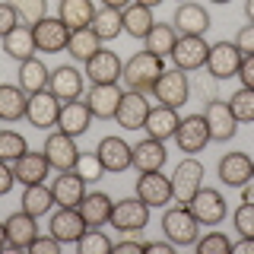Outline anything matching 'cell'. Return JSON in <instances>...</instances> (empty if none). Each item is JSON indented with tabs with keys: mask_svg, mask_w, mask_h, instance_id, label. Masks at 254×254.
<instances>
[{
	"mask_svg": "<svg viewBox=\"0 0 254 254\" xmlns=\"http://www.w3.org/2000/svg\"><path fill=\"white\" fill-rule=\"evenodd\" d=\"M210 3H232V0H210Z\"/></svg>",
	"mask_w": 254,
	"mask_h": 254,
	"instance_id": "cell-59",
	"label": "cell"
},
{
	"mask_svg": "<svg viewBox=\"0 0 254 254\" xmlns=\"http://www.w3.org/2000/svg\"><path fill=\"white\" fill-rule=\"evenodd\" d=\"M95 153H99L102 165H105V172H127L130 169V159H133V146H127L124 137H102L99 146H95Z\"/></svg>",
	"mask_w": 254,
	"mask_h": 254,
	"instance_id": "cell-21",
	"label": "cell"
},
{
	"mask_svg": "<svg viewBox=\"0 0 254 254\" xmlns=\"http://www.w3.org/2000/svg\"><path fill=\"white\" fill-rule=\"evenodd\" d=\"M42 153H45L48 162H51V169L67 172V169H73V165H76V156H79L76 137H70V133H64V130H54V133H48Z\"/></svg>",
	"mask_w": 254,
	"mask_h": 254,
	"instance_id": "cell-15",
	"label": "cell"
},
{
	"mask_svg": "<svg viewBox=\"0 0 254 254\" xmlns=\"http://www.w3.org/2000/svg\"><path fill=\"white\" fill-rule=\"evenodd\" d=\"M137 197L149 210H153V206H169L172 203V178L162 175V172H140Z\"/></svg>",
	"mask_w": 254,
	"mask_h": 254,
	"instance_id": "cell-16",
	"label": "cell"
},
{
	"mask_svg": "<svg viewBox=\"0 0 254 254\" xmlns=\"http://www.w3.org/2000/svg\"><path fill=\"white\" fill-rule=\"evenodd\" d=\"M92 29L99 32L102 42H111L124 32V10H115V6H95V16H92Z\"/></svg>",
	"mask_w": 254,
	"mask_h": 254,
	"instance_id": "cell-35",
	"label": "cell"
},
{
	"mask_svg": "<svg viewBox=\"0 0 254 254\" xmlns=\"http://www.w3.org/2000/svg\"><path fill=\"white\" fill-rule=\"evenodd\" d=\"M242 203H254V181H245L242 185Z\"/></svg>",
	"mask_w": 254,
	"mask_h": 254,
	"instance_id": "cell-54",
	"label": "cell"
},
{
	"mask_svg": "<svg viewBox=\"0 0 254 254\" xmlns=\"http://www.w3.org/2000/svg\"><path fill=\"white\" fill-rule=\"evenodd\" d=\"M254 172V159L248 153H226L216 165V175L226 188H242L245 181H251Z\"/></svg>",
	"mask_w": 254,
	"mask_h": 254,
	"instance_id": "cell-23",
	"label": "cell"
},
{
	"mask_svg": "<svg viewBox=\"0 0 254 254\" xmlns=\"http://www.w3.org/2000/svg\"><path fill=\"white\" fill-rule=\"evenodd\" d=\"M115 254H140L146 251V242H140V238H121V242H115V248H111Z\"/></svg>",
	"mask_w": 254,
	"mask_h": 254,
	"instance_id": "cell-49",
	"label": "cell"
},
{
	"mask_svg": "<svg viewBox=\"0 0 254 254\" xmlns=\"http://www.w3.org/2000/svg\"><path fill=\"white\" fill-rule=\"evenodd\" d=\"M229 108H232L238 124H254V89H248V86L235 89L229 95Z\"/></svg>",
	"mask_w": 254,
	"mask_h": 254,
	"instance_id": "cell-40",
	"label": "cell"
},
{
	"mask_svg": "<svg viewBox=\"0 0 254 254\" xmlns=\"http://www.w3.org/2000/svg\"><path fill=\"white\" fill-rule=\"evenodd\" d=\"M188 210L194 213V219L200 226H219L226 219V197L216 188H200L194 197L188 200Z\"/></svg>",
	"mask_w": 254,
	"mask_h": 254,
	"instance_id": "cell-8",
	"label": "cell"
},
{
	"mask_svg": "<svg viewBox=\"0 0 254 254\" xmlns=\"http://www.w3.org/2000/svg\"><path fill=\"white\" fill-rule=\"evenodd\" d=\"M108 222L118 229V232H124V235H137L140 229H146V222H149V206L143 203L137 194L124 197V200H115Z\"/></svg>",
	"mask_w": 254,
	"mask_h": 254,
	"instance_id": "cell-5",
	"label": "cell"
},
{
	"mask_svg": "<svg viewBox=\"0 0 254 254\" xmlns=\"http://www.w3.org/2000/svg\"><path fill=\"white\" fill-rule=\"evenodd\" d=\"M251 181H254V172H251Z\"/></svg>",
	"mask_w": 254,
	"mask_h": 254,
	"instance_id": "cell-60",
	"label": "cell"
},
{
	"mask_svg": "<svg viewBox=\"0 0 254 254\" xmlns=\"http://www.w3.org/2000/svg\"><path fill=\"white\" fill-rule=\"evenodd\" d=\"M149 108H153V102L146 99V92L124 89L121 105H118V111H115V121H118V127H124V130H143Z\"/></svg>",
	"mask_w": 254,
	"mask_h": 254,
	"instance_id": "cell-10",
	"label": "cell"
},
{
	"mask_svg": "<svg viewBox=\"0 0 254 254\" xmlns=\"http://www.w3.org/2000/svg\"><path fill=\"white\" fill-rule=\"evenodd\" d=\"M245 16H248V22H254V0H245Z\"/></svg>",
	"mask_w": 254,
	"mask_h": 254,
	"instance_id": "cell-56",
	"label": "cell"
},
{
	"mask_svg": "<svg viewBox=\"0 0 254 254\" xmlns=\"http://www.w3.org/2000/svg\"><path fill=\"white\" fill-rule=\"evenodd\" d=\"M153 95L159 105H169V108H185L190 102V76L185 70L172 67V70H162L159 79L153 83Z\"/></svg>",
	"mask_w": 254,
	"mask_h": 254,
	"instance_id": "cell-3",
	"label": "cell"
},
{
	"mask_svg": "<svg viewBox=\"0 0 254 254\" xmlns=\"http://www.w3.org/2000/svg\"><path fill=\"white\" fill-rule=\"evenodd\" d=\"M206 54H210V42L203 35H178L175 42V51L169 54L172 64L185 73H194V70L206 67Z\"/></svg>",
	"mask_w": 254,
	"mask_h": 254,
	"instance_id": "cell-6",
	"label": "cell"
},
{
	"mask_svg": "<svg viewBox=\"0 0 254 254\" xmlns=\"http://www.w3.org/2000/svg\"><path fill=\"white\" fill-rule=\"evenodd\" d=\"M172 26H175L178 35H206V29H210V13L203 10V3L185 0V3H178V10H175Z\"/></svg>",
	"mask_w": 254,
	"mask_h": 254,
	"instance_id": "cell-20",
	"label": "cell"
},
{
	"mask_svg": "<svg viewBox=\"0 0 254 254\" xmlns=\"http://www.w3.org/2000/svg\"><path fill=\"white\" fill-rule=\"evenodd\" d=\"M95 51H102V38L92 26H83V29H73L70 32V42H67V54L79 64H86Z\"/></svg>",
	"mask_w": 254,
	"mask_h": 254,
	"instance_id": "cell-32",
	"label": "cell"
},
{
	"mask_svg": "<svg viewBox=\"0 0 254 254\" xmlns=\"http://www.w3.org/2000/svg\"><path fill=\"white\" fill-rule=\"evenodd\" d=\"M194 248H197V254H232V242L222 232H206L203 238L194 242Z\"/></svg>",
	"mask_w": 254,
	"mask_h": 254,
	"instance_id": "cell-44",
	"label": "cell"
},
{
	"mask_svg": "<svg viewBox=\"0 0 254 254\" xmlns=\"http://www.w3.org/2000/svg\"><path fill=\"white\" fill-rule=\"evenodd\" d=\"M165 70V58H159L153 51H137L130 54L124 64V73H121V83L127 89H137V92H153V83L159 79V73Z\"/></svg>",
	"mask_w": 254,
	"mask_h": 254,
	"instance_id": "cell-1",
	"label": "cell"
},
{
	"mask_svg": "<svg viewBox=\"0 0 254 254\" xmlns=\"http://www.w3.org/2000/svg\"><path fill=\"white\" fill-rule=\"evenodd\" d=\"M169 178H172V200L175 203H188L190 197L203 188L206 172H203V162H197L194 156H188V159H181V162L175 165V172Z\"/></svg>",
	"mask_w": 254,
	"mask_h": 254,
	"instance_id": "cell-4",
	"label": "cell"
},
{
	"mask_svg": "<svg viewBox=\"0 0 254 254\" xmlns=\"http://www.w3.org/2000/svg\"><path fill=\"white\" fill-rule=\"evenodd\" d=\"M181 118H178V108H169V105H153L146 115V124H143V130H146V137L153 140H172L175 130H178Z\"/></svg>",
	"mask_w": 254,
	"mask_h": 254,
	"instance_id": "cell-25",
	"label": "cell"
},
{
	"mask_svg": "<svg viewBox=\"0 0 254 254\" xmlns=\"http://www.w3.org/2000/svg\"><path fill=\"white\" fill-rule=\"evenodd\" d=\"M121 73H124V61L115 51H105V48L86 61V79H92V83H121Z\"/></svg>",
	"mask_w": 254,
	"mask_h": 254,
	"instance_id": "cell-22",
	"label": "cell"
},
{
	"mask_svg": "<svg viewBox=\"0 0 254 254\" xmlns=\"http://www.w3.org/2000/svg\"><path fill=\"white\" fill-rule=\"evenodd\" d=\"M76 245H79V251H83V254H108L111 248H115V242H111L102 229H92V226L83 232V238H79Z\"/></svg>",
	"mask_w": 254,
	"mask_h": 254,
	"instance_id": "cell-42",
	"label": "cell"
},
{
	"mask_svg": "<svg viewBox=\"0 0 254 254\" xmlns=\"http://www.w3.org/2000/svg\"><path fill=\"white\" fill-rule=\"evenodd\" d=\"M26 102L29 95L16 83H0V121H22L26 118Z\"/></svg>",
	"mask_w": 254,
	"mask_h": 254,
	"instance_id": "cell-34",
	"label": "cell"
},
{
	"mask_svg": "<svg viewBox=\"0 0 254 254\" xmlns=\"http://www.w3.org/2000/svg\"><path fill=\"white\" fill-rule=\"evenodd\" d=\"M61 105L64 102L54 95L51 89H42V92H32L29 102H26V121L38 130H48V127H58V118H61Z\"/></svg>",
	"mask_w": 254,
	"mask_h": 254,
	"instance_id": "cell-7",
	"label": "cell"
},
{
	"mask_svg": "<svg viewBox=\"0 0 254 254\" xmlns=\"http://www.w3.org/2000/svg\"><path fill=\"white\" fill-rule=\"evenodd\" d=\"M3 51H6V58H13L16 64H22V61H29V58H35V35H32V26H13L10 32H6L3 38Z\"/></svg>",
	"mask_w": 254,
	"mask_h": 254,
	"instance_id": "cell-30",
	"label": "cell"
},
{
	"mask_svg": "<svg viewBox=\"0 0 254 254\" xmlns=\"http://www.w3.org/2000/svg\"><path fill=\"white\" fill-rule=\"evenodd\" d=\"M121 95H124V86L121 83H92L89 89H86V105H89L92 118H99V121H108V118H115L118 105H121Z\"/></svg>",
	"mask_w": 254,
	"mask_h": 254,
	"instance_id": "cell-9",
	"label": "cell"
},
{
	"mask_svg": "<svg viewBox=\"0 0 254 254\" xmlns=\"http://www.w3.org/2000/svg\"><path fill=\"white\" fill-rule=\"evenodd\" d=\"M13 26H19V19H16V13H13V6L6 3V0H0V38L6 35Z\"/></svg>",
	"mask_w": 254,
	"mask_h": 254,
	"instance_id": "cell-48",
	"label": "cell"
},
{
	"mask_svg": "<svg viewBox=\"0 0 254 254\" xmlns=\"http://www.w3.org/2000/svg\"><path fill=\"white\" fill-rule=\"evenodd\" d=\"M92 124V111L86 105V99H73L61 105V118H58V130L70 133V137H83Z\"/></svg>",
	"mask_w": 254,
	"mask_h": 254,
	"instance_id": "cell-24",
	"label": "cell"
},
{
	"mask_svg": "<svg viewBox=\"0 0 254 254\" xmlns=\"http://www.w3.org/2000/svg\"><path fill=\"white\" fill-rule=\"evenodd\" d=\"M51 194H54L58 206H79V200L86 197V181L73 169L58 172V178L51 181Z\"/></svg>",
	"mask_w": 254,
	"mask_h": 254,
	"instance_id": "cell-27",
	"label": "cell"
},
{
	"mask_svg": "<svg viewBox=\"0 0 254 254\" xmlns=\"http://www.w3.org/2000/svg\"><path fill=\"white\" fill-rule=\"evenodd\" d=\"M22 153H29V143L16 130H0V159L3 162H16Z\"/></svg>",
	"mask_w": 254,
	"mask_h": 254,
	"instance_id": "cell-41",
	"label": "cell"
},
{
	"mask_svg": "<svg viewBox=\"0 0 254 254\" xmlns=\"http://www.w3.org/2000/svg\"><path fill=\"white\" fill-rule=\"evenodd\" d=\"M22 210L29 213V216H48L51 213V206H54V194H51V188L45 185H26V190H22Z\"/></svg>",
	"mask_w": 254,
	"mask_h": 254,
	"instance_id": "cell-36",
	"label": "cell"
},
{
	"mask_svg": "<svg viewBox=\"0 0 254 254\" xmlns=\"http://www.w3.org/2000/svg\"><path fill=\"white\" fill-rule=\"evenodd\" d=\"M13 185H16L13 162H3V159H0V197H3V194H10V190H13Z\"/></svg>",
	"mask_w": 254,
	"mask_h": 254,
	"instance_id": "cell-51",
	"label": "cell"
},
{
	"mask_svg": "<svg viewBox=\"0 0 254 254\" xmlns=\"http://www.w3.org/2000/svg\"><path fill=\"white\" fill-rule=\"evenodd\" d=\"M181 3H185V0H181Z\"/></svg>",
	"mask_w": 254,
	"mask_h": 254,
	"instance_id": "cell-61",
	"label": "cell"
},
{
	"mask_svg": "<svg viewBox=\"0 0 254 254\" xmlns=\"http://www.w3.org/2000/svg\"><path fill=\"white\" fill-rule=\"evenodd\" d=\"M162 232L175 248H190L200 238V222L188 210V203H175L162 213Z\"/></svg>",
	"mask_w": 254,
	"mask_h": 254,
	"instance_id": "cell-2",
	"label": "cell"
},
{
	"mask_svg": "<svg viewBox=\"0 0 254 254\" xmlns=\"http://www.w3.org/2000/svg\"><path fill=\"white\" fill-rule=\"evenodd\" d=\"M203 118H206V127H210V140L216 143H226L238 133V121L226 99H210L203 108Z\"/></svg>",
	"mask_w": 254,
	"mask_h": 254,
	"instance_id": "cell-12",
	"label": "cell"
},
{
	"mask_svg": "<svg viewBox=\"0 0 254 254\" xmlns=\"http://www.w3.org/2000/svg\"><path fill=\"white\" fill-rule=\"evenodd\" d=\"M3 226H6V248L13 251H26L38 235V219L29 216L26 210H16L13 216H6Z\"/></svg>",
	"mask_w": 254,
	"mask_h": 254,
	"instance_id": "cell-19",
	"label": "cell"
},
{
	"mask_svg": "<svg viewBox=\"0 0 254 254\" xmlns=\"http://www.w3.org/2000/svg\"><path fill=\"white\" fill-rule=\"evenodd\" d=\"M48 229H51V235L58 238L61 245H76L89 226H86L83 216H79L76 206H58V213L51 216V226Z\"/></svg>",
	"mask_w": 254,
	"mask_h": 254,
	"instance_id": "cell-17",
	"label": "cell"
},
{
	"mask_svg": "<svg viewBox=\"0 0 254 254\" xmlns=\"http://www.w3.org/2000/svg\"><path fill=\"white\" fill-rule=\"evenodd\" d=\"M32 35H35V48L45 54L67 51V42H70V29L61 22V16H45L42 22L32 26Z\"/></svg>",
	"mask_w": 254,
	"mask_h": 254,
	"instance_id": "cell-14",
	"label": "cell"
},
{
	"mask_svg": "<svg viewBox=\"0 0 254 254\" xmlns=\"http://www.w3.org/2000/svg\"><path fill=\"white\" fill-rule=\"evenodd\" d=\"M232 254H254V238L242 235L238 242H232Z\"/></svg>",
	"mask_w": 254,
	"mask_h": 254,
	"instance_id": "cell-53",
	"label": "cell"
},
{
	"mask_svg": "<svg viewBox=\"0 0 254 254\" xmlns=\"http://www.w3.org/2000/svg\"><path fill=\"white\" fill-rule=\"evenodd\" d=\"M58 16H61V22L70 32L83 29V26H92L95 3L92 0H58Z\"/></svg>",
	"mask_w": 254,
	"mask_h": 254,
	"instance_id": "cell-31",
	"label": "cell"
},
{
	"mask_svg": "<svg viewBox=\"0 0 254 254\" xmlns=\"http://www.w3.org/2000/svg\"><path fill=\"white\" fill-rule=\"evenodd\" d=\"M48 89L58 95L61 102L83 99V92H86V73H79L73 64H64V67H58L51 73V79H48Z\"/></svg>",
	"mask_w": 254,
	"mask_h": 254,
	"instance_id": "cell-18",
	"label": "cell"
},
{
	"mask_svg": "<svg viewBox=\"0 0 254 254\" xmlns=\"http://www.w3.org/2000/svg\"><path fill=\"white\" fill-rule=\"evenodd\" d=\"M143 42H146V51L159 54V58H169L175 51V42H178V32H175V26H169V22H156Z\"/></svg>",
	"mask_w": 254,
	"mask_h": 254,
	"instance_id": "cell-38",
	"label": "cell"
},
{
	"mask_svg": "<svg viewBox=\"0 0 254 254\" xmlns=\"http://www.w3.org/2000/svg\"><path fill=\"white\" fill-rule=\"evenodd\" d=\"M165 159V143L162 140H153V137H143L137 146H133V159H130V169L137 172H162Z\"/></svg>",
	"mask_w": 254,
	"mask_h": 254,
	"instance_id": "cell-28",
	"label": "cell"
},
{
	"mask_svg": "<svg viewBox=\"0 0 254 254\" xmlns=\"http://www.w3.org/2000/svg\"><path fill=\"white\" fill-rule=\"evenodd\" d=\"M133 3H143V6H149V10H153V6H159L162 0H133Z\"/></svg>",
	"mask_w": 254,
	"mask_h": 254,
	"instance_id": "cell-58",
	"label": "cell"
},
{
	"mask_svg": "<svg viewBox=\"0 0 254 254\" xmlns=\"http://www.w3.org/2000/svg\"><path fill=\"white\" fill-rule=\"evenodd\" d=\"M235 45H238V51H242V54H254V22H248V26L238 29Z\"/></svg>",
	"mask_w": 254,
	"mask_h": 254,
	"instance_id": "cell-47",
	"label": "cell"
},
{
	"mask_svg": "<svg viewBox=\"0 0 254 254\" xmlns=\"http://www.w3.org/2000/svg\"><path fill=\"white\" fill-rule=\"evenodd\" d=\"M238 79H242V86H248V89H254V54H245L242 58V67H238Z\"/></svg>",
	"mask_w": 254,
	"mask_h": 254,
	"instance_id": "cell-50",
	"label": "cell"
},
{
	"mask_svg": "<svg viewBox=\"0 0 254 254\" xmlns=\"http://www.w3.org/2000/svg\"><path fill=\"white\" fill-rule=\"evenodd\" d=\"M232 226L238 229V235H251L254 238V203H242L232 216Z\"/></svg>",
	"mask_w": 254,
	"mask_h": 254,
	"instance_id": "cell-45",
	"label": "cell"
},
{
	"mask_svg": "<svg viewBox=\"0 0 254 254\" xmlns=\"http://www.w3.org/2000/svg\"><path fill=\"white\" fill-rule=\"evenodd\" d=\"M73 172H76L79 178L86 181V185H92V181H99V178H102L105 165H102L99 153H79V156H76V165H73Z\"/></svg>",
	"mask_w": 254,
	"mask_h": 254,
	"instance_id": "cell-43",
	"label": "cell"
},
{
	"mask_svg": "<svg viewBox=\"0 0 254 254\" xmlns=\"http://www.w3.org/2000/svg\"><path fill=\"white\" fill-rule=\"evenodd\" d=\"M111 206H115V200L105 194V190H86V197L79 200V216L86 219V226H92V229H102V226H108V219H111Z\"/></svg>",
	"mask_w": 254,
	"mask_h": 254,
	"instance_id": "cell-26",
	"label": "cell"
},
{
	"mask_svg": "<svg viewBox=\"0 0 254 254\" xmlns=\"http://www.w3.org/2000/svg\"><path fill=\"white\" fill-rule=\"evenodd\" d=\"M102 6H115V10H124L127 3H133V0H99Z\"/></svg>",
	"mask_w": 254,
	"mask_h": 254,
	"instance_id": "cell-55",
	"label": "cell"
},
{
	"mask_svg": "<svg viewBox=\"0 0 254 254\" xmlns=\"http://www.w3.org/2000/svg\"><path fill=\"white\" fill-rule=\"evenodd\" d=\"M153 26H156V19H153V10H149V6H143V3H127L124 6V32L130 38H146Z\"/></svg>",
	"mask_w": 254,
	"mask_h": 254,
	"instance_id": "cell-37",
	"label": "cell"
},
{
	"mask_svg": "<svg viewBox=\"0 0 254 254\" xmlns=\"http://www.w3.org/2000/svg\"><path fill=\"white\" fill-rule=\"evenodd\" d=\"M48 172H51V162L45 159V153H22L19 159L13 162V175L16 181H19L22 188L26 185H42V181L48 178Z\"/></svg>",
	"mask_w": 254,
	"mask_h": 254,
	"instance_id": "cell-29",
	"label": "cell"
},
{
	"mask_svg": "<svg viewBox=\"0 0 254 254\" xmlns=\"http://www.w3.org/2000/svg\"><path fill=\"white\" fill-rule=\"evenodd\" d=\"M242 58L245 54L238 51L235 42H216V45H210V54H206V73L213 79H229L238 73Z\"/></svg>",
	"mask_w": 254,
	"mask_h": 254,
	"instance_id": "cell-11",
	"label": "cell"
},
{
	"mask_svg": "<svg viewBox=\"0 0 254 254\" xmlns=\"http://www.w3.org/2000/svg\"><path fill=\"white\" fill-rule=\"evenodd\" d=\"M175 140H178V149H181V153H188V156L203 153L206 143H213V140H210V127H206V118H203V115H188V118H181L178 130H175Z\"/></svg>",
	"mask_w": 254,
	"mask_h": 254,
	"instance_id": "cell-13",
	"label": "cell"
},
{
	"mask_svg": "<svg viewBox=\"0 0 254 254\" xmlns=\"http://www.w3.org/2000/svg\"><path fill=\"white\" fill-rule=\"evenodd\" d=\"M3 248H6V226L0 222V251H3Z\"/></svg>",
	"mask_w": 254,
	"mask_h": 254,
	"instance_id": "cell-57",
	"label": "cell"
},
{
	"mask_svg": "<svg viewBox=\"0 0 254 254\" xmlns=\"http://www.w3.org/2000/svg\"><path fill=\"white\" fill-rule=\"evenodd\" d=\"M26 251H32V254H61V242L51 232H48V235H35V242H32Z\"/></svg>",
	"mask_w": 254,
	"mask_h": 254,
	"instance_id": "cell-46",
	"label": "cell"
},
{
	"mask_svg": "<svg viewBox=\"0 0 254 254\" xmlns=\"http://www.w3.org/2000/svg\"><path fill=\"white\" fill-rule=\"evenodd\" d=\"M146 254H175V245L165 238V242H146Z\"/></svg>",
	"mask_w": 254,
	"mask_h": 254,
	"instance_id": "cell-52",
	"label": "cell"
},
{
	"mask_svg": "<svg viewBox=\"0 0 254 254\" xmlns=\"http://www.w3.org/2000/svg\"><path fill=\"white\" fill-rule=\"evenodd\" d=\"M48 79H51V73H48V67L38 58H29L19 64V73H16V86H19L26 95L32 92H42L48 89Z\"/></svg>",
	"mask_w": 254,
	"mask_h": 254,
	"instance_id": "cell-33",
	"label": "cell"
},
{
	"mask_svg": "<svg viewBox=\"0 0 254 254\" xmlns=\"http://www.w3.org/2000/svg\"><path fill=\"white\" fill-rule=\"evenodd\" d=\"M22 26H35L48 16V0H6Z\"/></svg>",
	"mask_w": 254,
	"mask_h": 254,
	"instance_id": "cell-39",
	"label": "cell"
}]
</instances>
